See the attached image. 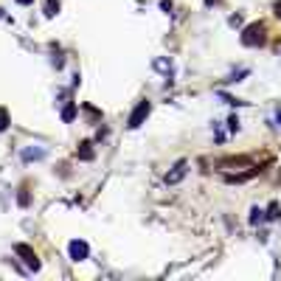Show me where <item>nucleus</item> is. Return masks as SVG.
Wrapping results in <instances>:
<instances>
[{
	"mask_svg": "<svg viewBox=\"0 0 281 281\" xmlns=\"http://www.w3.org/2000/svg\"><path fill=\"white\" fill-rule=\"evenodd\" d=\"M149 115V101H138V107L132 110V115H129V129H138L140 124H144V118Z\"/></svg>",
	"mask_w": 281,
	"mask_h": 281,
	"instance_id": "2",
	"label": "nucleus"
},
{
	"mask_svg": "<svg viewBox=\"0 0 281 281\" xmlns=\"http://www.w3.org/2000/svg\"><path fill=\"white\" fill-rule=\"evenodd\" d=\"M17 3H31V0H17Z\"/></svg>",
	"mask_w": 281,
	"mask_h": 281,
	"instance_id": "15",
	"label": "nucleus"
},
{
	"mask_svg": "<svg viewBox=\"0 0 281 281\" xmlns=\"http://www.w3.org/2000/svg\"><path fill=\"white\" fill-rule=\"evenodd\" d=\"M14 250H17V256H22V262H26L28 270H39V259H37V253H34L28 245H17Z\"/></svg>",
	"mask_w": 281,
	"mask_h": 281,
	"instance_id": "3",
	"label": "nucleus"
},
{
	"mask_svg": "<svg viewBox=\"0 0 281 281\" xmlns=\"http://www.w3.org/2000/svg\"><path fill=\"white\" fill-rule=\"evenodd\" d=\"M183 174H185V160H180L177 166H174V172H169V174H166V183H169V185L180 183V180H183Z\"/></svg>",
	"mask_w": 281,
	"mask_h": 281,
	"instance_id": "5",
	"label": "nucleus"
},
{
	"mask_svg": "<svg viewBox=\"0 0 281 281\" xmlns=\"http://www.w3.org/2000/svg\"><path fill=\"white\" fill-rule=\"evenodd\" d=\"M79 157H82V160H90V157H93V149H90L87 140H84V144H79Z\"/></svg>",
	"mask_w": 281,
	"mask_h": 281,
	"instance_id": "6",
	"label": "nucleus"
},
{
	"mask_svg": "<svg viewBox=\"0 0 281 281\" xmlns=\"http://www.w3.org/2000/svg\"><path fill=\"white\" fill-rule=\"evenodd\" d=\"M205 3H208V6H214V3H219V0H205Z\"/></svg>",
	"mask_w": 281,
	"mask_h": 281,
	"instance_id": "14",
	"label": "nucleus"
},
{
	"mask_svg": "<svg viewBox=\"0 0 281 281\" xmlns=\"http://www.w3.org/2000/svg\"><path fill=\"white\" fill-rule=\"evenodd\" d=\"M67 253H71V259L73 262H84L87 259V242H82V239H73L71 245H67Z\"/></svg>",
	"mask_w": 281,
	"mask_h": 281,
	"instance_id": "4",
	"label": "nucleus"
},
{
	"mask_svg": "<svg viewBox=\"0 0 281 281\" xmlns=\"http://www.w3.org/2000/svg\"><path fill=\"white\" fill-rule=\"evenodd\" d=\"M259 219H262V211H259V208H253V211H250V222H253V225H256V222H259Z\"/></svg>",
	"mask_w": 281,
	"mask_h": 281,
	"instance_id": "11",
	"label": "nucleus"
},
{
	"mask_svg": "<svg viewBox=\"0 0 281 281\" xmlns=\"http://www.w3.org/2000/svg\"><path fill=\"white\" fill-rule=\"evenodd\" d=\"M56 11H59V0H45V14L54 17Z\"/></svg>",
	"mask_w": 281,
	"mask_h": 281,
	"instance_id": "7",
	"label": "nucleus"
},
{
	"mask_svg": "<svg viewBox=\"0 0 281 281\" xmlns=\"http://www.w3.org/2000/svg\"><path fill=\"white\" fill-rule=\"evenodd\" d=\"M73 115H76V107H73V104H67V107H65V112H62V118H65V121H71Z\"/></svg>",
	"mask_w": 281,
	"mask_h": 281,
	"instance_id": "10",
	"label": "nucleus"
},
{
	"mask_svg": "<svg viewBox=\"0 0 281 281\" xmlns=\"http://www.w3.org/2000/svg\"><path fill=\"white\" fill-rule=\"evenodd\" d=\"M264 39H267V28H264V22H250V26L242 31V42H245L247 48L264 45Z\"/></svg>",
	"mask_w": 281,
	"mask_h": 281,
	"instance_id": "1",
	"label": "nucleus"
},
{
	"mask_svg": "<svg viewBox=\"0 0 281 281\" xmlns=\"http://www.w3.org/2000/svg\"><path fill=\"white\" fill-rule=\"evenodd\" d=\"M275 14L281 17V0H278V3H275Z\"/></svg>",
	"mask_w": 281,
	"mask_h": 281,
	"instance_id": "13",
	"label": "nucleus"
},
{
	"mask_svg": "<svg viewBox=\"0 0 281 281\" xmlns=\"http://www.w3.org/2000/svg\"><path fill=\"white\" fill-rule=\"evenodd\" d=\"M278 48H281V45H278Z\"/></svg>",
	"mask_w": 281,
	"mask_h": 281,
	"instance_id": "17",
	"label": "nucleus"
},
{
	"mask_svg": "<svg viewBox=\"0 0 281 281\" xmlns=\"http://www.w3.org/2000/svg\"><path fill=\"white\" fill-rule=\"evenodd\" d=\"M42 155H45L42 149H26V152H22V157H26V160H39Z\"/></svg>",
	"mask_w": 281,
	"mask_h": 281,
	"instance_id": "8",
	"label": "nucleus"
},
{
	"mask_svg": "<svg viewBox=\"0 0 281 281\" xmlns=\"http://www.w3.org/2000/svg\"><path fill=\"white\" fill-rule=\"evenodd\" d=\"M278 121H281V110H278Z\"/></svg>",
	"mask_w": 281,
	"mask_h": 281,
	"instance_id": "16",
	"label": "nucleus"
},
{
	"mask_svg": "<svg viewBox=\"0 0 281 281\" xmlns=\"http://www.w3.org/2000/svg\"><path fill=\"white\" fill-rule=\"evenodd\" d=\"M6 127H9V112H6L3 107H0V132H3Z\"/></svg>",
	"mask_w": 281,
	"mask_h": 281,
	"instance_id": "9",
	"label": "nucleus"
},
{
	"mask_svg": "<svg viewBox=\"0 0 281 281\" xmlns=\"http://www.w3.org/2000/svg\"><path fill=\"white\" fill-rule=\"evenodd\" d=\"M228 127H230V132H236V129H239V118H230V121H228Z\"/></svg>",
	"mask_w": 281,
	"mask_h": 281,
	"instance_id": "12",
	"label": "nucleus"
}]
</instances>
